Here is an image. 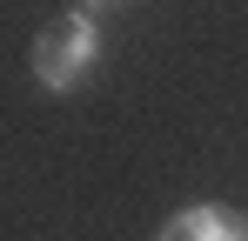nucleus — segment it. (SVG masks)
<instances>
[{"mask_svg":"<svg viewBox=\"0 0 248 241\" xmlns=\"http://www.w3.org/2000/svg\"><path fill=\"white\" fill-rule=\"evenodd\" d=\"M94 67H101V20L81 14V7H67V14L34 40V80H41L47 94H74Z\"/></svg>","mask_w":248,"mask_h":241,"instance_id":"f257e3e1","label":"nucleus"},{"mask_svg":"<svg viewBox=\"0 0 248 241\" xmlns=\"http://www.w3.org/2000/svg\"><path fill=\"white\" fill-rule=\"evenodd\" d=\"M155 241H248V221L228 214L221 201H195V208H181L174 221H161Z\"/></svg>","mask_w":248,"mask_h":241,"instance_id":"f03ea898","label":"nucleus"},{"mask_svg":"<svg viewBox=\"0 0 248 241\" xmlns=\"http://www.w3.org/2000/svg\"><path fill=\"white\" fill-rule=\"evenodd\" d=\"M114 7H127V0H81V14H94V20H101V14H114Z\"/></svg>","mask_w":248,"mask_h":241,"instance_id":"7ed1b4c3","label":"nucleus"}]
</instances>
